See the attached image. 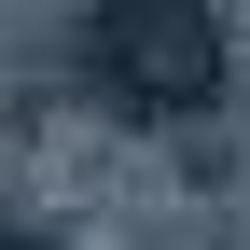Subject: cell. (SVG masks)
I'll use <instances>...</instances> for the list:
<instances>
[{
	"label": "cell",
	"mask_w": 250,
	"mask_h": 250,
	"mask_svg": "<svg viewBox=\"0 0 250 250\" xmlns=\"http://www.w3.org/2000/svg\"><path fill=\"white\" fill-rule=\"evenodd\" d=\"M83 83L125 111V125H195L223 111L236 83V28L208 14V0H83Z\"/></svg>",
	"instance_id": "6da1fadb"
},
{
	"label": "cell",
	"mask_w": 250,
	"mask_h": 250,
	"mask_svg": "<svg viewBox=\"0 0 250 250\" xmlns=\"http://www.w3.org/2000/svg\"><path fill=\"white\" fill-rule=\"evenodd\" d=\"M0 250H56V236H14V223H0Z\"/></svg>",
	"instance_id": "7a4b0ae2"
}]
</instances>
